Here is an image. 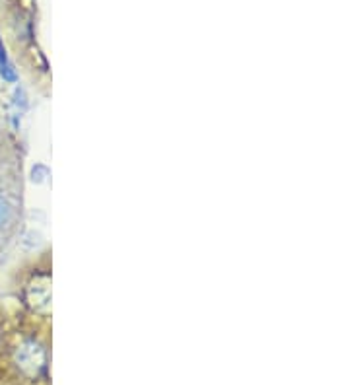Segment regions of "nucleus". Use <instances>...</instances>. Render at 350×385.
<instances>
[{
    "instance_id": "nucleus-3",
    "label": "nucleus",
    "mask_w": 350,
    "mask_h": 385,
    "mask_svg": "<svg viewBox=\"0 0 350 385\" xmlns=\"http://www.w3.org/2000/svg\"><path fill=\"white\" fill-rule=\"evenodd\" d=\"M10 216H12V208H10V203L0 195V228L6 226L10 222Z\"/></svg>"
},
{
    "instance_id": "nucleus-4",
    "label": "nucleus",
    "mask_w": 350,
    "mask_h": 385,
    "mask_svg": "<svg viewBox=\"0 0 350 385\" xmlns=\"http://www.w3.org/2000/svg\"><path fill=\"white\" fill-rule=\"evenodd\" d=\"M14 97H16V105H20V103H22V108H25V96H24V90H22V88H18V90H16Z\"/></svg>"
},
{
    "instance_id": "nucleus-1",
    "label": "nucleus",
    "mask_w": 350,
    "mask_h": 385,
    "mask_svg": "<svg viewBox=\"0 0 350 385\" xmlns=\"http://www.w3.org/2000/svg\"><path fill=\"white\" fill-rule=\"evenodd\" d=\"M14 362L20 368V372L27 375V377H39L45 372L47 366V356L45 350L41 349L34 340H27L22 347H18L16 354H14Z\"/></svg>"
},
{
    "instance_id": "nucleus-2",
    "label": "nucleus",
    "mask_w": 350,
    "mask_h": 385,
    "mask_svg": "<svg viewBox=\"0 0 350 385\" xmlns=\"http://www.w3.org/2000/svg\"><path fill=\"white\" fill-rule=\"evenodd\" d=\"M0 76H2L6 82H10V84H14V82L18 80L16 69H14V64L10 62V59H8V53H6V47H4L2 39H0Z\"/></svg>"
}]
</instances>
